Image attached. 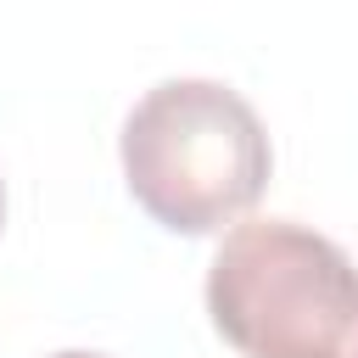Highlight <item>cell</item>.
Segmentation results:
<instances>
[{"mask_svg":"<svg viewBox=\"0 0 358 358\" xmlns=\"http://www.w3.org/2000/svg\"><path fill=\"white\" fill-rule=\"evenodd\" d=\"M207 313L241 358H358V263L308 224L252 218L213 252Z\"/></svg>","mask_w":358,"mask_h":358,"instance_id":"cell-2","label":"cell"},{"mask_svg":"<svg viewBox=\"0 0 358 358\" xmlns=\"http://www.w3.org/2000/svg\"><path fill=\"white\" fill-rule=\"evenodd\" d=\"M129 196L173 235H213L257 207L274 151L252 101L218 78H162L123 117Z\"/></svg>","mask_w":358,"mask_h":358,"instance_id":"cell-1","label":"cell"},{"mask_svg":"<svg viewBox=\"0 0 358 358\" xmlns=\"http://www.w3.org/2000/svg\"><path fill=\"white\" fill-rule=\"evenodd\" d=\"M50 358H106V352H84V347H67V352H50Z\"/></svg>","mask_w":358,"mask_h":358,"instance_id":"cell-3","label":"cell"},{"mask_svg":"<svg viewBox=\"0 0 358 358\" xmlns=\"http://www.w3.org/2000/svg\"><path fill=\"white\" fill-rule=\"evenodd\" d=\"M0 224H6V185H0Z\"/></svg>","mask_w":358,"mask_h":358,"instance_id":"cell-4","label":"cell"}]
</instances>
